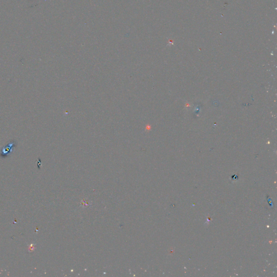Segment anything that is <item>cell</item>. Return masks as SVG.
Masks as SVG:
<instances>
[{
  "label": "cell",
  "mask_w": 277,
  "mask_h": 277,
  "mask_svg": "<svg viewBox=\"0 0 277 277\" xmlns=\"http://www.w3.org/2000/svg\"><path fill=\"white\" fill-rule=\"evenodd\" d=\"M15 146V144L14 142H12L9 144L5 147L3 148L1 153L0 154V157L5 158L9 156V155L12 153V148Z\"/></svg>",
  "instance_id": "6da1fadb"
}]
</instances>
